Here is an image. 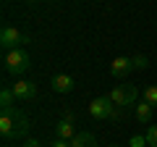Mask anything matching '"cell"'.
<instances>
[{
  "label": "cell",
  "instance_id": "15",
  "mask_svg": "<svg viewBox=\"0 0 157 147\" xmlns=\"http://www.w3.org/2000/svg\"><path fill=\"white\" fill-rule=\"evenodd\" d=\"M131 63H134V71H144V68L149 66L147 55H136V58H131Z\"/></svg>",
  "mask_w": 157,
  "mask_h": 147
},
{
  "label": "cell",
  "instance_id": "2",
  "mask_svg": "<svg viewBox=\"0 0 157 147\" xmlns=\"http://www.w3.org/2000/svg\"><path fill=\"white\" fill-rule=\"evenodd\" d=\"M29 53L24 50V47H18V50H11L6 53V71L11 74V76H21V74L29 71Z\"/></svg>",
  "mask_w": 157,
  "mask_h": 147
},
{
  "label": "cell",
  "instance_id": "7",
  "mask_svg": "<svg viewBox=\"0 0 157 147\" xmlns=\"http://www.w3.org/2000/svg\"><path fill=\"white\" fill-rule=\"evenodd\" d=\"M0 134L6 139H13V105L3 108V113H0Z\"/></svg>",
  "mask_w": 157,
  "mask_h": 147
},
{
  "label": "cell",
  "instance_id": "9",
  "mask_svg": "<svg viewBox=\"0 0 157 147\" xmlns=\"http://www.w3.org/2000/svg\"><path fill=\"white\" fill-rule=\"evenodd\" d=\"M52 89L60 92V95H66V92L73 89V79L68 74H55V76H52Z\"/></svg>",
  "mask_w": 157,
  "mask_h": 147
},
{
  "label": "cell",
  "instance_id": "5",
  "mask_svg": "<svg viewBox=\"0 0 157 147\" xmlns=\"http://www.w3.org/2000/svg\"><path fill=\"white\" fill-rule=\"evenodd\" d=\"M11 89H13V95H16V100H24V102L37 100V84H34V81H16Z\"/></svg>",
  "mask_w": 157,
  "mask_h": 147
},
{
  "label": "cell",
  "instance_id": "8",
  "mask_svg": "<svg viewBox=\"0 0 157 147\" xmlns=\"http://www.w3.org/2000/svg\"><path fill=\"white\" fill-rule=\"evenodd\" d=\"M26 131H29V118L18 108H13V139H21Z\"/></svg>",
  "mask_w": 157,
  "mask_h": 147
},
{
  "label": "cell",
  "instance_id": "12",
  "mask_svg": "<svg viewBox=\"0 0 157 147\" xmlns=\"http://www.w3.org/2000/svg\"><path fill=\"white\" fill-rule=\"evenodd\" d=\"M136 118L141 121V124H149V118H152V105L149 102H141V105H136Z\"/></svg>",
  "mask_w": 157,
  "mask_h": 147
},
{
  "label": "cell",
  "instance_id": "13",
  "mask_svg": "<svg viewBox=\"0 0 157 147\" xmlns=\"http://www.w3.org/2000/svg\"><path fill=\"white\" fill-rule=\"evenodd\" d=\"M13 97H16V95H13L11 87H3V92H0V105H3V108H11L13 105Z\"/></svg>",
  "mask_w": 157,
  "mask_h": 147
},
{
  "label": "cell",
  "instance_id": "6",
  "mask_svg": "<svg viewBox=\"0 0 157 147\" xmlns=\"http://www.w3.org/2000/svg\"><path fill=\"white\" fill-rule=\"evenodd\" d=\"M131 71H134V63H131V58H115V61L110 63V74L115 76V79H126Z\"/></svg>",
  "mask_w": 157,
  "mask_h": 147
},
{
  "label": "cell",
  "instance_id": "21",
  "mask_svg": "<svg viewBox=\"0 0 157 147\" xmlns=\"http://www.w3.org/2000/svg\"><path fill=\"white\" fill-rule=\"evenodd\" d=\"M34 3H37V0H34Z\"/></svg>",
  "mask_w": 157,
  "mask_h": 147
},
{
  "label": "cell",
  "instance_id": "19",
  "mask_svg": "<svg viewBox=\"0 0 157 147\" xmlns=\"http://www.w3.org/2000/svg\"><path fill=\"white\" fill-rule=\"evenodd\" d=\"M24 147H42V145H39L37 139H29V142H26V145H24Z\"/></svg>",
  "mask_w": 157,
  "mask_h": 147
},
{
  "label": "cell",
  "instance_id": "3",
  "mask_svg": "<svg viewBox=\"0 0 157 147\" xmlns=\"http://www.w3.org/2000/svg\"><path fill=\"white\" fill-rule=\"evenodd\" d=\"M24 42H29V40H26V34H21L16 26H6L3 32H0V47H3L6 53L18 50Z\"/></svg>",
  "mask_w": 157,
  "mask_h": 147
},
{
  "label": "cell",
  "instance_id": "18",
  "mask_svg": "<svg viewBox=\"0 0 157 147\" xmlns=\"http://www.w3.org/2000/svg\"><path fill=\"white\" fill-rule=\"evenodd\" d=\"M52 147H71V142H66V139H55V142H52Z\"/></svg>",
  "mask_w": 157,
  "mask_h": 147
},
{
  "label": "cell",
  "instance_id": "11",
  "mask_svg": "<svg viewBox=\"0 0 157 147\" xmlns=\"http://www.w3.org/2000/svg\"><path fill=\"white\" fill-rule=\"evenodd\" d=\"M71 147H97V139H94V134H89V131H78V134L71 139Z\"/></svg>",
  "mask_w": 157,
  "mask_h": 147
},
{
  "label": "cell",
  "instance_id": "20",
  "mask_svg": "<svg viewBox=\"0 0 157 147\" xmlns=\"http://www.w3.org/2000/svg\"><path fill=\"white\" fill-rule=\"evenodd\" d=\"M110 147H121V145H110Z\"/></svg>",
  "mask_w": 157,
  "mask_h": 147
},
{
  "label": "cell",
  "instance_id": "14",
  "mask_svg": "<svg viewBox=\"0 0 157 147\" xmlns=\"http://www.w3.org/2000/svg\"><path fill=\"white\" fill-rule=\"evenodd\" d=\"M144 100L149 102L152 108L157 105V87H155V84H149V87H147V89H144Z\"/></svg>",
  "mask_w": 157,
  "mask_h": 147
},
{
  "label": "cell",
  "instance_id": "4",
  "mask_svg": "<svg viewBox=\"0 0 157 147\" xmlns=\"http://www.w3.org/2000/svg\"><path fill=\"white\" fill-rule=\"evenodd\" d=\"M136 95H139V89H136V87H131V84H118L107 97H110L118 108H126V105H131V102L136 100Z\"/></svg>",
  "mask_w": 157,
  "mask_h": 147
},
{
  "label": "cell",
  "instance_id": "10",
  "mask_svg": "<svg viewBox=\"0 0 157 147\" xmlns=\"http://www.w3.org/2000/svg\"><path fill=\"white\" fill-rule=\"evenodd\" d=\"M55 134H58V139H66V142H71L73 137L78 134V131H73L71 118H63V121H58V126H55Z\"/></svg>",
  "mask_w": 157,
  "mask_h": 147
},
{
  "label": "cell",
  "instance_id": "16",
  "mask_svg": "<svg viewBox=\"0 0 157 147\" xmlns=\"http://www.w3.org/2000/svg\"><path fill=\"white\" fill-rule=\"evenodd\" d=\"M144 137H147V145L149 147H157V126H149Z\"/></svg>",
  "mask_w": 157,
  "mask_h": 147
},
{
  "label": "cell",
  "instance_id": "17",
  "mask_svg": "<svg viewBox=\"0 0 157 147\" xmlns=\"http://www.w3.org/2000/svg\"><path fill=\"white\" fill-rule=\"evenodd\" d=\"M131 147H149L147 145V137H139V134L131 137Z\"/></svg>",
  "mask_w": 157,
  "mask_h": 147
},
{
  "label": "cell",
  "instance_id": "1",
  "mask_svg": "<svg viewBox=\"0 0 157 147\" xmlns=\"http://www.w3.org/2000/svg\"><path fill=\"white\" fill-rule=\"evenodd\" d=\"M89 116L92 118H118V116H123V108H118L110 97H97V100L89 102Z\"/></svg>",
  "mask_w": 157,
  "mask_h": 147
}]
</instances>
